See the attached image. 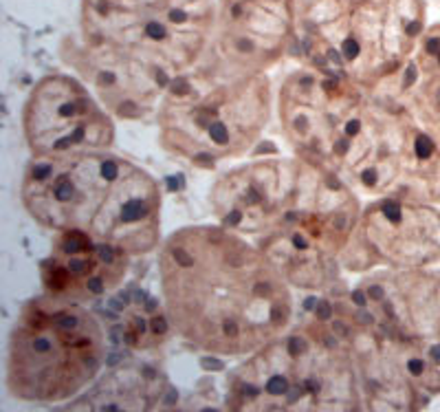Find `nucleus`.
Wrapping results in <instances>:
<instances>
[{"label": "nucleus", "mask_w": 440, "mask_h": 412, "mask_svg": "<svg viewBox=\"0 0 440 412\" xmlns=\"http://www.w3.org/2000/svg\"><path fill=\"white\" fill-rule=\"evenodd\" d=\"M359 51H361V46H359V42L354 40V37H346L341 44V55L343 60H354L359 55Z\"/></svg>", "instance_id": "obj_6"}, {"label": "nucleus", "mask_w": 440, "mask_h": 412, "mask_svg": "<svg viewBox=\"0 0 440 412\" xmlns=\"http://www.w3.org/2000/svg\"><path fill=\"white\" fill-rule=\"evenodd\" d=\"M110 339H112V344H119L121 342V329H119V326L110 331Z\"/></svg>", "instance_id": "obj_41"}, {"label": "nucleus", "mask_w": 440, "mask_h": 412, "mask_svg": "<svg viewBox=\"0 0 440 412\" xmlns=\"http://www.w3.org/2000/svg\"><path fill=\"white\" fill-rule=\"evenodd\" d=\"M409 371L414 373V375L423 373V362H420V359H411V362H409Z\"/></svg>", "instance_id": "obj_32"}, {"label": "nucleus", "mask_w": 440, "mask_h": 412, "mask_svg": "<svg viewBox=\"0 0 440 412\" xmlns=\"http://www.w3.org/2000/svg\"><path fill=\"white\" fill-rule=\"evenodd\" d=\"M169 88H172V93H174V95H183V93H187V91H189L187 82H185V79H183V77L174 79V82H172V86H169Z\"/></svg>", "instance_id": "obj_18"}, {"label": "nucleus", "mask_w": 440, "mask_h": 412, "mask_svg": "<svg viewBox=\"0 0 440 412\" xmlns=\"http://www.w3.org/2000/svg\"><path fill=\"white\" fill-rule=\"evenodd\" d=\"M97 256L103 262H112L115 260V249L108 247V245H97Z\"/></svg>", "instance_id": "obj_13"}, {"label": "nucleus", "mask_w": 440, "mask_h": 412, "mask_svg": "<svg viewBox=\"0 0 440 412\" xmlns=\"http://www.w3.org/2000/svg\"><path fill=\"white\" fill-rule=\"evenodd\" d=\"M438 60H440V53H438Z\"/></svg>", "instance_id": "obj_56"}, {"label": "nucleus", "mask_w": 440, "mask_h": 412, "mask_svg": "<svg viewBox=\"0 0 440 412\" xmlns=\"http://www.w3.org/2000/svg\"><path fill=\"white\" fill-rule=\"evenodd\" d=\"M359 128H361V124H359L357 119H352V121H350V124L346 126V132H348V135H357Z\"/></svg>", "instance_id": "obj_35"}, {"label": "nucleus", "mask_w": 440, "mask_h": 412, "mask_svg": "<svg viewBox=\"0 0 440 412\" xmlns=\"http://www.w3.org/2000/svg\"><path fill=\"white\" fill-rule=\"evenodd\" d=\"M145 298H148V296H145V293L141 291V289H136L135 296H132V300H135V302H145Z\"/></svg>", "instance_id": "obj_46"}, {"label": "nucleus", "mask_w": 440, "mask_h": 412, "mask_svg": "<svg viewBox=\"0 0 440 412\" xmlns=\"http://www.w3.org/2000/svg\"><path fill=\"white\" fill-rule=\"evenodd\" d=\"M427 51H429V53H440V40H438V37H429V40H427Z\"/></svg>", "instance_id": "obj_25"}, {"label": "nucleus", "mask_w": 440, "mask_h": 412, "mask_svg": "<svg viewBox=\"0 0 440 412\" xmlns=\"http://www.w3.org/2000/svg\"><path fill=\"white\" fill-rule=\"evenodd\" d=\"M49 174H51V165L49 163H40V165L33 168V179H35V181H44Z\"/></svg>", "instance_id": "obj_15"}, {"label": "nucleus", "mask_w": 440, "mask_h": 412, "mask_svg": "<svg viewBox=\"0 0 440 412\" xmlns=\"http://www.w3.org/2000/svg\"><path fill=\"white\" fill-rule=\"evenodd\" d=\"M91 247V243H88V238L84 234H70L66 236V240L62 243V252L64 254H79V249H88Z\"/></svg>", "instance_id": "obj_2"}, {"label": "nucleus", "mask_w": 440, "mask_h": 412, "mask_svg": "<svg viewBox=\"0 0 440 412\" xmlns=\"http://www.w3.org/2000/svg\"><path fill=\"white\" fill-rule=\"evenodd\" d=\"M335 148H337L339 154H343L348 150V141H337V146H335Z\"/></svg>", "instance_id": "obj_47"}, {"label": "nucleus", "mask_w": 440, "mask_h": 412, "mask_svg": "<svg viewBox=\"0 0 440 412\" xmlns=\"http://www.w3.org/2000/svg\"><path fill=\"white\" fill-rule=\"evenodd\" d=\"M68 267H70V271H73V273H86L88 269H91V262H88V260H77V258H75V260H70Z\"/></svg>", "instance_id": "obj_16"}, {"label": "nucleus", "mask_w": 440, "mask_h": 412, "mask_svg": "<svg viewBox=\"0 0 440 412\" xmlns=\"http://www.w3.org/2000/svg\"><path fill=\"white\" fill-rule=\"evenodd\" d=\"M361 177H363V181H366V183H374V181H376V172H374L372 168H370V170H366V172H363Z\"/></svg>", "instance_id": "obj_34"}, {"label": "nucleus", "mask_w": 440, "mask_h": 412, "mask_svg": "<svg viewBox=\"0 0 440 412\" xmlns=\"http://www.w3.org/2000/svg\"><path fill=\"white\" fill-rule=\"evenodd\" d=\"M383 214H385L387 221L399 223L401 221V207H399V203H394V201L383 203Z\"/></svg>", "instance_id": "obj_8"}, {"label": "nucleus", "mask_w": 440, "mask_h": 412, "mask_svg": "<svg viewBox=\"0 0 440 412\" xmlns=\"http://www.w3.org/2000/svg\"><path fill=\"white\" fill-rule=\"evenodd\" d=\"M306 126V119L304 117H300V119H297V128H304Z\"/></svg>", "instance_id": "obj_55"}, {"label": "nucleus", "mask_w": 440, "mask_h": 412, "mask_svg": "<svg viewBox=\"0 0 440 412\" xmlns=\"http://www.w3.org/2000/svg\"><path fill=\"white\" fill-rule=\"evenodd\" d=\"M143 304H145V311H154V309H157V300H154V298H150V296L145 298Z\"/></svg>", "instance_id": "obj_43"}, {"label": "nucleus", "mask_w": 440, "mask_h": 412, "mask_svg": "<svg viewBox=\"0 0 440 412\" xmlns=\"http://www.w3.org/2000/svg\"><path fill=\"white\" fill-rule=\"evenodd\" d=\"M203 368H209V371H220L222 364L214 362V359H203Z\"/></svg>", "instance_id": "obj_30"}, {"label": "nucleus", "mask_w": 440, "mask_h": 412, "mask_svg": "<svg viewBox=\"0 0 440 412\" xmlns=\"http://www.w3.org/2000/svg\"><path fill=\"white\" fill-rule=\"evenodd\" d=\"M240 212H231L229 216H227V223H229V225H236V223H240Z\"/></svg>", "instance_id": "obj_42"}, {"label": "nucleus", "mask_w": 440, "mask_h": 412, "mask_svg": "<svg viewBox=\"0 0 440 412\" xmlns=\"http://www.w3.org/2000/svg\"><path fill=\"white\" fill-rule=\"evenodd\" d=\"M238 49L240 51H244V53H249V51H253V44L249 40H240L238 42Z\"/></svg>", "instance_id": "obj_39"}, {"label": "nucleus", "mask_w": 440, "mask_h": 412, "mask_svg": "<svg viewBox=\"0 0 440 412\" xmlns=\"http://www.w3.org/2000/svg\"><path fill=\"white\" fill-rule=\"evenodd\" d=\"M77 324H79V320L75 315H62V317H60V322H58V326L62 331H66V333H68V331H75V329H77Z\"/></svg>", "instance_id": "obj_11"}, {"label": "nucleus", "mask_w": 440, "mask_h": 412, "mask_svg": "<svg viewBox=\"0 0 440 412\" xmlns=\"http://www.w3.org/2000/svg\"><path fill=\"white\" fill-rule=\"evenodd\" d=\"M304 348H306V344H304V339H300V337H293L291 342H288V353H291L293 357L302 355V353H304Z\"/></svg>", "instance_id": "obj_12"}, {"label": "nucleus", "mask_w": 440, "mask_h": 412, "mask_svg": "<svg viewBox=\"0 0 440 412\" xmlns=\"http://www.w3.org/2000/svg\"><path fill=\"white\" fill-rule=\"evenodd\" d=\"M82 139H84V128H75V132L70 135V141L77 144V141H82Z\"/></svg>", "instance_id": "obj_36"}, {"label": "nucleus", "mask_w": 440, "mask_h": 412, "mask_svg": "<svg viewBox=\"0 0 440 412\" xmlns=\"http://www.w3.org/2000/svg\"><path fill=\"white\" fill-rule=\"evenodd\" d=\"M181 181H183V177H168L165 186H168V190H169V192H176L178 187H181Z\"/></svg>", "instance_id": "obj_23"}, {"label": "nucleus", "mask_w": 440, "mask_h": 412, "mask_svg": "<svg viewBox=\"0 0 440 412\" xmlns=\"http://www.w3.org/2000/svg\"><path fill=\"white\" fill-rule=\"evenodd\" d=\"M88 289H91L93 293H102L103 291V282L99 280V278H93V280L88 282Z\"/></svg>", "instance_id": "obj_26"}, {"label": "nucleus", "mask_w": 440, "mask_h": 412, "mask_svg": "<svg viewBox=\"0 0 440 412\" xmlns=\"http://www.w3.org/2000/svg\"><path fill=\"white\" fill-rule=\"evenodd\" d=\"M64 282H66V271H64V269H55V271H53V278L49 280V285L53 287V289H62V287H64Z\"/></svg>", "instance_id": "obj_14"}, {"label": "nucleus", "mask_w": 440, "mask_h": 412, "mask_svg": "<svg viewBox=\"0 0 440 412\" xmlns=\"http://www.w3.org/2000/svg\"><path fill=\"white\" fill-rule=\"evenodd\" d=\"M304 388H306V392H319V381H315V379H306V381H304Z\"/></svg>", "instance_id": "obj_31"}, {"label": "nucleus", "mask_w": 440, "mask_h": 412, "mask_svg": "<svg viewBox=\"0 0 440 412\" xmlns=\"http://www.w3.org/2000/svg\"><path fill=\"white\" fill-rule=\"evenodd\" d=\"M293 245H295L297 249H306V247H308V240L302 238L300 234H295V236H293Z\"/></svg>", "instance_id": "obj_28"}, {"label": "nucleus", "mask_w": 440, "mask_h": 412, "mask_svg": "<svg viewBox=\"0 0 440 412\" xmlns=\"http://www.w3.org/2000/svg\"><path fill=\"white\" fill-rule=\"evenodd\" d=\"M55 196H58V201H70L75 196V186L68 179H60L55 186Z\"/></svg>", "instance_id": "obj_4"}, {"label": "nucleus", "mask_w": 440, "mask_h": 412, "mask_svg": "<svg viewBox=\"0 0 440 412\" xmlns=\"http://www.w3.org/2000/svg\"><path fill=\"white\" fill-rule=\"evenodd\" d=\"M209 135L211 139L216 141V144H227V139H229V135H227V128L222 124H211L209 126Z\"/></svg>", "instance_id": "obj_9"}, {"label": "nucleus", "mask_w": 440, "mask_h": 412, "mask_svg": "<svg viewBox=\"0 0 440 412\" xmlns=\"http://www.w3.org/2000/svg\"><path fill=\"white\" fill-rule=\"evenodd\" d=\"M414 77H416V69H414V66H409V69H407V77H405V84H411V79H414Z\"/></svg>", "instance_id": "obj_48"}, {"label": "nucleus", "mask_w": 440, "mask_h": 412, "mask_svg": "<svg viewBox=\"0 0 440 412\" xmlns=\"http://www.w3.org/2000/svg\"><path fill=\"white\" fill-rule=\"evenodd\" d=\"M143 29H145V36H148L150 40H154V42H161V40L168 37V29H165V25H163V22H159V20H148Z\"/></svg>", "instance_id": "obj_3"}, {"label": "nucleus", "mask_w": 440, "mask_h": 412, "mask_svg": "<svg viewBox=\"0 0 440 412\" xmlns=\"http://www.w3.org/2000/svg\"><path fill=\"white\" fill-rule=\"evenodd\" d=\"M75 111H77V106H75V104H62V106H60V115H64V117L75 115Z\"/></svg>", "instance_id": "obj_24"}, {"label": "nucleus", "mask_w": 440, "mask_h": 412, "mask_svg": "<svg viewBox=\"0 0 440 412\" xmlns=\"http://www.w3.org/2000/svg\"><path fill=\"white\" fill-rule=\"evenodd\" d=\"M172 256H174V260H176L181 267H189V264H192V256H187L183 249H174Z\"/></svg>", "instance_id": "obj_19"}, {"label": "nucleus", "mask_w": 440, "mask_h": 412, "mask_svg": "<svg viewBox=\"0 0 440 412\" xmlns=\"http://www.w3.org/2000/svg\"><path fill=\"white\" fill-rule=\"evenodd\" d=\"M242 392H244V397H255V395H258V388H255V386H249V383H244V386H242Z\"/></svg>", "instance_id": "obj_37"}, {"label": "nucleus", "mask_w": 440, "mask_h": 412, "mask_svg": "<svg viewBox=\"0 0 440 412\" xmlns=\"http://www.w3.org/2000/svg\"><path fill=\"white\" fill-rule=\"evenodd\" d=\"M330 315H333L330 302H317V317L319 320H330Z\"/></svg>", "instance_id": "obj_17"}, {"label": "nucleus", "mask_w": 440, "mask_h": 412, "mask_svg": "<svg viewBox=\"0 0 440 412\" xmlns=\"http://www.w3.org/2000/svg\"><path fill=\"white\" fill-rule=\"evenodd\" d=\"M267 390L271 392V395H286L288 392V381L284 379V377H271L267 383Z\"/></svg>", "instance_id": "obj_7"}, {"label": "nucleus", "mask_w": 440, "mask_h": 412, "mask_svg": "<svg viewBox=\"0 0 440 412\" xmlns=\"http://www.w3.org/2000/svg\"><path fill=\"white\" fill-rule=\"evenodd\" d=\"M258 201H260V194L251 190V192H249V203H258Z\"/></svg>", "instance_id": "obj_51"}, {"label": "nucleus", "mask_w": 440, "mask_h": 412, "mask_svg": "<svg viewBox=\"0 0 440 412\" xmlns=\"http://www.w3.org/2000/svg\"><path fill=\"white\" fill-rule=\"evenodd\" d=\"M99 82H102V84H115V73H110V71H103V73L99 75Z\"/></svg>", "instance_id": "obj_27"}, {"label": "nucleus", "mask_w": 440, "mask_h": 412, "mask_svg": "<svg viewBox=\"0 0 440 412\" xmlns=\"http://www.w3.org/2000/svg\"><path fill=\"white\" fill-rule=\"evenodd\" d=\"M150 329L154 331V333H165V331H168V324H165V320L163 317H157V320H152L150 322Z\"/></svg>", "instance_id": "obj_21"}, {"label": "nucleus", "mask_w": 440, "mask_h": 412, "mask_svg": "<svg viewBox=\"0 0 440 412\" xmlns=\"http://www.w3.org/2000/svg\"><path fill=\"white\" fill-rule=\"evenodd\" d=\"M432 152H434L432 139L425 137V135H420L418 139H416V154H418L420 159H427V157H432Z\"/></svg>", "instance_id": "obj_5"}, {"label": "nucleus", "mask_w": 440, "mask_h": 412, "mask_svg": "<svg viewBox=\"0 0 440 412\" xmlns=\"http://www.w3.org/2000/svg\"><path fill=\"white\" fill-rule=\"evenodd\" d=\"M145 205L143 201H139V198H132V201H128L124 207H121V221L126 223H132V221H139L145 216Z\"/></svg>", "instance_id": "obj_1"}, {"label": "nucleus", "mask_w": 440, "mask_h": 412, "mask_svg": "<svg viewBox=\"0 0 440 412\" xmlns=\"http://www.w3.org/2000/svg\"><path fill=\"white\" fill-rule=\"evenodd\" d=\"M68 144H73V141H70V137H66V139H58V141H55L53 148H55V150H64Z\"/></svg>", "instance_id": "obj_40"}, {"label": "nucleus", "mask_w": 440, "mask_h": 412, "mask_svg": "<svg viewBox=\"0 0 440 412\" xmlns=\"http://www.w3.org/2000/svg\"><path fill=\"white\" fill-rule=\"evenodd\" d=\"M255 289H258V293H260V296H267V293L271 291V287H269L267 282H260V285H255Z\"/></svg>", "instance_id": "obj_44"}, {"label": "nucleus", "mask_w": 440, "mask_h": 412, "mask_svg": "<svg viewBox=\"0 0 440 412\" xmlns=\"http://www.w3.org/2000/svg\"><path fill=\"white\" fill-rule=\"evenodd\" d=\"M176 401V395H174V390H169V397L165 395V404H174Z\"/></svg>", "instance_id": "obj_53"}, {"label": "nucleus", "mask_w": 440, "mask_h": 412, "mask_svg": "<svg viewBox=\"0 0 440 412\" xmlns=\"http://www.w3.org/2000/svg\"><path fill=\"white\" fill-rule=\"evenodd\" d=\"M49 348H51V344H49V339H44V337H37L35 342H33V350H35V353H46Z\"/></svg>", "instance_id": "obj_22"}, {"label": "nucleus", "mask_w": 440, "mask_h": 412, "mask_svg": "<svg viewBox=\"0 0 440 412\" xmlns=\"http://www.w3.org/2000/svg\"><path fill=\"white\" fill-rule=\"evenodd\" d=\"M99 172H102V177L106 179V181H115L117 179V163L115 161H103L102 168H99Z\"/></svg>", "instance_id": "obj_10"}, {"label": "nucleus", "mask_w": 440, "mask_h": 412, "mask_svg": "<svg viewBox=\"0 0 440 412\" xmlns=\"http://www.w3.org/2000/svg\"><path fill=\"white\" fill-rule=\"evenodd\" d=\"M352 300L357 306H366V293L361 291H352Z\"/></svg>", "instance_id": "obj_29"}, {"label": "nucleus", "mask_w": 440, "mask_h": 412, "mask_svg": "<svg viewBox=\"0 0 440 412\" xmlns=\"http://www.w3.org/2000/svg\"><path fill=\"white\" fill-rule=\"evenodd\" d=\"M429 355H432V357L436 359V362H440V344H438V346H432V350H429Z\"/></svg>", "instance_id": "obj_49"}, {"label": "nucleus", "mask_w": 440, "mask_h": 412, "mask_svg": "<svg viewBox=\"0 0 440 412\" xmlns=\"http://www.w3.org/2000/svg\"><path fill=\"white\" fill-rule=\"evenodd\" d=\"M157 75H159V84H161V86H165V84H168V79H165V73H163V71H159Z\"/></svg>", "instance_id": "obj_54"}, {"label": "nucleus", "mask_w": 440, "mask_h": 412, "mask_svg": "<svg viewBox=\"0 0 440 412\" xmlns=\"http://www.w3.org/2000/svg\"><path fill=\"white\" fill-rule=\"evenodd\" d=\"M315 304H317V300H315V298H306V300H304V309H306V311H313V309H317Z\"/></svg>", "instance_id": "obj_45"}, {"label": "nucleus", "mask_w": 440, "mask_h": 412, "mask_svg": "<svg viewBox=\"0 0 440 412\" xmlns=\"http://www.w3.org/2000/svg\"><path fill=\"white\" fill-rule=\"evenodd\" d=\"M121 300H124V298H121V296H119V298H112V300H110V309H112V311H121V309H124V304H121Z\"/></svg>", "instance_id": "obj_38"}, {"label": "nucleus", "mask_w": 440, "mask_h": 412, "mask_svg": "<svg viewBox=\"0 0 440 412\" xmlns=\"http://www.w3.org/2000/svg\"><path fill=\"white\" fill-rule=\"evenodd\" d=\"M370 296L374 298V300H378V298H383V291H381L378 287H372V289H370Z\"/></svg>", "instance_id": "obj_50"}, {"label": "nucleus", "mask_w": 440, "mask_h": 412, "mask_svg": "<svg viewBox=\"0 0 440 412\" xmlns=\"http://www.w3.org/2000/svg\"><path fill=\"white\" fill-rule=\"evenodd\" d=\"M271 320H273V324H282V322H284V311L282 309H273Z\"/></svg>", "instance_id": "obj_33"}, {"label": "nucleus", "mask_w": 440, "mask_h": 412, "mask_svg": "<svg viewBox=\"0 0 440 412\" xmlns=\"http://www.w3.org/2000/svg\"><path fill=\"white\" fill-rule=\"evenodd\" d=\"M135 324H136V331H139V333H143V331H145V322L143 320H135Z\"/></svg>", "instance_id": "obj_52"}, {"label": "nucleus", "mask_w": 440, "mask_h": 412, "mask_svg": "<svg viewBox=\"0 0 440 412\" xmlns=\"http://www.w3.org/2000/svg\"><path fill=\"white\" fill-rule=\"evenodd\" d=\"M222 331H225V335L227 337H236L238 335V322H234V320H227L225 324H222Z\"/></svg>", "instance_id": "obj_20"}]
</instances>
